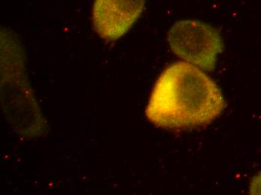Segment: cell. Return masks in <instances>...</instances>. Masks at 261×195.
Returning <instances> with one entry per match:
<instances>
[{
  "instance_id": "3957f363",
  "label": "cell",
  "mask_w": 261,
  "mask_h": 195,
  "mask_svg": "<svg viewBox=\"0 0 261 195\" xmlns=\"http://www.w3.org/2000/svg\"><path fill=\"white\" fill-rule=\"evenodd\" d=\"M145 0H95L92 9L94 28L106 40L122 37L139 18Z\"/></svg>"
},
{
  "instance_id": "277c9868",
  "label": "cell",
  "mask_w": 261,
  "mask_h": 195,
  "mask_svg": "<svg viewBox=\"0 0 261 195\" xmlns=\"http://www.w3.org/2000/svg\"><path fill=\"white\" fill-rule=\"evenodd\" d=\"M250 194H261V173L254 177L250 185Z\"/></svg>"
},
{
  "instance_id": "7a4b0ae2",
  "label": "cell",
  "mask_w": 261,
  "mask_h": 195,
  "mask_svg": "<svg viewBox=\"0 0 261 195\" xmlns=\"http://www.w3.org/2000/svg\"><path fill=\"white\" fill-rule=\"evenodd\" d=\"M172 51L187 63L205 71L216 68L224 45L219 32L199 20H180L168 33Z\"/></svg>"
},
{
  "instance_id": "6da1fadb",
  "label": "cell",
  "mask_w": 261,
  "mask_h": 195,
  "mask_svg": "<svg viewBox=\"0 0 261 195\" xmlns=\"http://www.w3.org/2000/svg\"><path fill=\"white\" fill-rule=\"evenodd\" d=\"M224 107L217 84L197 66L178 62L167 68L158 79L146 116L155 126L182 129L209 124Z\"/></svg>"
}]
</instances>
